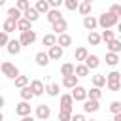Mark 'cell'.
Returning a JSON list of instances; mask_svg holds the SVG:
<instances>
[{"instance_id": "cell-28", "label": "cell", "mask_w": 121, "mask_h": 121, "mask_svg": "<svg viewBox=\"0 0 121 121\" xmlns=\"http://www.w3.org/2000/svg\"><path fill=\"white\" fill-rule=\"evenodd\" d=\"M72 74H76V64L64 62V64L60 66V76H72Z\"/></svg>"}, {"instance_id": "cell-21", "label": "cell", "mask_w": 121, "mask_h": 121, "mask_svg": "<svg viewBox=\"0 0 121 121\" xmlns=\"http://www.w3.org/2000/svg\"><path fill=\"white\" fill-rule=\"evenodd\" d=\"M89 74H91V70H89V66L85 62H78L76 64V76L78 78H87Z\"/></svg>"}, {"instance_id": "cell-8", "label": "cell", "mask_w": 121, "mask_h": 121, "mask_svg": "<svg viewBox=\"0 0 121 121\" xmlns=\"http://www.w3.org/2000/svg\"><path fill=\"white\" fill-rule=\"evenodd\" d=\"M15 113H17L19 117L30 115V102H28V100H21L19 104H15Z\"/></svg>"}, {"instance_id": "cell-17", "label": "cell", "mask_w": 121, "mask_h": 121, "mask_svg": "<svg viewBox=\"0 0 121 121\" xmlns=\"http://www.w3.org/2000/svg\"><path fill=\"white\" fill-rule=\"evenodd\" d=\"M23 17H25V19H28L30 23H36V21L40 19V11H38L36 8H28L26 11H23Z\"/></svg>"}, {"instance_id": "cell-6", "label": "cell", "mask_w": 121, "mask_h": 121, "mask_svg": "<svg viewBox=\"0 0 121 121\" xmlns=\"http://www.w3.org/2000/svg\"><path fill=\"white\" fill-rule=\"evenodd\" d=\"M70 95L74 96V100H76V102H83V100L87 98V89H85L83 85H79V83H78V85L72 89V93H70Z\"/></svg>"}, {"instance_id": "cell-41", "label": "cell", "mask_w": 121, "mask_h": 121, "mask_svg": "<svg viewBox=\"0 0 121 121\" xmlns=\"http://www.w3.org/2000/svg\"><path fill=\"white\" fill-rule=\"evenodd\" d=\"M110 112H112L113 115L119 113V112H121V102H119V100H112V102H110Z\"/></svg>"}, {"instance_id": "cell-5", "label": "cell", "mask_w": 121, "mask_h": 121, "mask_svg": "<svg viewBox=\"0 0 121 121\" xmlns=\"http://www.w3.org/2000/svg\"><path fill=\"white\" fill-rule=\"evenodd\" d=\"M47 55H49V59H51V60H60V59H62V55H64V47H60L59 43H55V45L47 47Z\"/></svg>"}, {"instance_id": "cell-15", "label": "cell", "mask_w": 121, "mask_h": 121, "mask_svg": "<svg viewBox=\"0 0 121 121\" xmlns=\"http://www.w3.org/2000/svg\"><path fill=\"white\" fill-rule=\"evenodd\" d=\"M45 19H47V21H49V23L53 25L55 21L62 19V13H60V9H59V8H51V9H49V11L45 13Z\"/></svg>"}, {"instance_id": "cell-43", "label": "cell", "mask_w": 121, "mask_h": 121, "mask_svg": "<svg viewBox=\"0 0 121 121\" xmlns=\"http://www.w3.org/2000/svg\"><path fill=\"white\" fill-rule=\"evenodd\" d=\"M15 6H17L21 11H26V9L30 8V2H28V0H17V2H15Z\"/></svg>"}, {"instance_id": "cell-31", "label": "cell", "mask_w": 121, "mask_h": 121, "mask_svg": "<svg viewBox=\"0 0 121 121\" xmlns=\"http://www.w3.org/2000/svg\"><path fill=\"white\" fill-rule=\"evenodd\" d=\"M117 62H119V53L108 51V53H106V64H108V66H117Z\"/></svg>"}, {"instance_id": "cell-20", "label": "cell", "mask_w": 121, "mask_h": 121, "mask_svg": "<svg viewBox=\"0 0 121 121\" xmlns=\"http://www.w3.org/2000/svg\"><path fill=\"white\" fill-rule=\"evenodd\" d=\"M2 30H4V32H8V34L15 32V30H17V21H15V19H9V17H8V19L4 21V25H2Z\"/></svg>"}, {"instance_id": "cell-1", "label": "cell", "mask_w": 121, "mask_h": 121, "mask_svg": "<svg viewBox=\"0 0 121 121\" xmlns=\"http://www.w3.org/2000/svg\"><path fill=\"white\" fill-rule=\"evenodd\" d=\"M119 21H121V19H119V17H115L113 13H110V11H104L102 15H98V26H100L102 30L117 26V23H119Z\"/></svg>"}, {"instance_id": "cell-37", "label": "cell", "mask_w": 121, "mask_h": 121, "mask_svg": "<svg viewBox=\"0 0 121 121\" xmlns=\"http://www.w3.org/2000/svg\"><path fill=\"white\" fill-rule=\"evenodd\" d=\"M72 113H74V112H68V110H62V108H60L59 113H57V119H59V121H70V119H72Z\"/></svg>"}, {"instance_id": "cell-56", "label": "cell", "mask_w": 121, "mask_h": 121, "mask_svg": "<svg viewBox=\"0 0 121 121\" xmlns=\"http://www.w3.org/2000/svg\"><path fill=\"white\" fill-rule=\"evenodd\" d=\"M95 121H98V119H95Z\"/></svg>"}, {"instance_id": "cell-14", "label": "cell", "mask_w": 121, "mask_h": 121, "mask_svg": "<svg viewBox=\"0 0 121 121\" xmlns=\"http://www.w3.org/2000/svg\"><path fill=\"white\" fill-rule=\"evenodd\" d=\"M57 43L60 45V47H70L72 45V36L68 34V32H62V34H57Z\"/></svg>"}, {"instance_id": "cell-48", "label": "cell", "mask_w": 121, "mask_h": 121, "mask_svg": "<svg viewBox=\"0 0 121 121\" xmlns=\"http://www.w3.org/2000/svg\"><path fill=\"white\" fill-rule=\"evenodd\" d=\"M19 121H36V119H34L32 115H23V117H21Z\"/></svg>"}, {"instance_id": "cell-27", "label": "cell", "mask_w": 121, "mask_h": 121, "mask_svg": "<svg viewBox=\"0 0 121 121\" xmlns=\"http://www.w3.org/2000/svg\"><path fill=\"white\" fill-rule=\"evenodd\" d=\"M42 43H43L45 47H51V45H55V43H57V34H55V32H49V34H45V36L42 38Z\"/></svg>"}, {"instance_id": "cell-30", "label": "cell", "mask_w": 121, "mask_h": 121, "mask_svg": "<svg viewBox=\"0 0 121 121\" xmlns=\"http://www.w3.org/2000/svg\"><path fill=\"white\" fill-rule=\"evenodd\" d=\"M17 30H21V32H25V30H32V23H30L28 19L21 17V19L17 21Z\"/></svg>"}, {"instance_id": "cell-34", "label": "cell", "mask_w": 121, "mask_h": 121, "mask_svg": "<svg viewBox=\"0 0 121 121\" xmlns=\"http://www.w3.org/2000/svg\"><path fill=\"white\" fill-rule=\"evenodd\" d=\"M13 81H15V87H17V89H21V87H26V85L30 83L28 76H21V74H19V76H17Z\"/></svg>"}, {"instance_id": "cell-36", "label": "cell", "mask_w": 121, "mask_h": 121, "mask_svg": "<svg viewBox=\"0 0 121 121\" xmlns=\"http://www.w3.org/2000/svg\"><path fill=\"white\" fill-rule=\"evenodd\" d=\"M91 6L93 4H87V2H79V6H78V11L85 17V15H91Z\"/></svg>"}, {"instance_id": "cell-16", "label": "cell", "mask_w": 121, "mask_h": 121, "mask_svg": "<svg viewBox=\"0 0 121 121\" xmlns=\"http://www.w3.org/2000/svg\"><path fill=\"white\" fill-rule=\"evenodd\" d=\"M34 60H36V64H38V66H47L51 59H49V55H47L45 51H38V53L34 55Z\"/></svg>"}, {"instance_id": "cell-54", "label": "cell", "mask_w": 121, "mask_h": 121, "mask_svg": "<svg viewBox=\"0 0 121 121\" xmlns=\"http://www.w3.org/2000/svg\"><path fill=\"white\" fill-rule=\"evenodd\" d=\"M4 4H6V0H0V8H2V6H4Z\"/></svg>"}, {"instance_id": "cell-32", "label": "cell", "mask_w": 121, "mask_h": 121, "mask_svg": "<svg viewBox=\"0 0 121 121\" xmlns=\"http://www.w3.org/2000/svg\"><path fill=\"white\" fill-rule=\"evenodd\" d=\"M45 93H47L49 96H59L60 85H59V83H49V85H45Z\"/></svg>"}, {"instance_id": "cell-55", "label": "cell", "mask_w": 121, "mask_h": 121, "mask_svg": "<svg viewBox=\"0 0 121 121\" xmlns=\"http://www.w3.org/2000/svg\"><path fill=\"white\" fill-rule=\"evenodd\" d=\"M119 40H121V34H119Z\"/></svg>"}, {"instance_id": "cell-11", "label": "cell", "mask_w": 121, "mask_h": 121, "mask_svg": "<svg viewBox=\"0 0 121 121\" xmlns=\"http://www.w3.org/2000/svg\"><path fill=\"white\" fill-rule=\"evenodd\" d=\"M30 89H32L34 96H42V95L45 93V85H43L42 79H32V81H30Z\"/></svg>"}, {"instance_id": "cell-49", "label": "cell", "mask_w": 121, "mask_h": 121, "mask_svg": "<svg viewBox=\"0 0 121 121\" xmlns=\"http://www.w3.org/2000/svg\"><path fill=\"white\" fill-rule=\"evenodd\" d=\"M4 106H6V98H4V96H2V95H0V110H2V108H4Z\"/></svg>"}, {"instance_id": "cell-3", "label": "cell", "mask_w": 121, "mask_h": 121, "mask_svg": "<svg viewBox=\"0 0 121 121\" xmlns=\"http://www.w3.org/2000/svg\"><path fill=\"white\" fill-rule=\"evenodd\" d=\"M19 42H21L23 47H30V45L36 42V30H25V32H21Z\"/></svg>"}, {"instance_id": "cell-29", "label": "cell", "mask_w": 121, "mask_h": 121, "mask_svg": "<svg viewBox=\"0 0 121 121\" xmlns=\"http://www.w3.org/2000/svg\"><path fill=\"white\" fill-rule=\"evenodd\" d=\"M106 47H108V51H112V53H121V40L113 38L112 42L106 43Z\"/></svg>"}, {"instance_id": "cell-13", "label": "cell", "mask_w": 121, "mask_h": 121, "mask_svg": "<svg viewBox=\"0 0 121 121\" xmlns=\"http://www.w3.org/2000/svg\"><path fill=\"white\" fill-rule=\"evenodd\" d=\"M78 81H79V78L76 76V74H72V76H62V87H66V89H74L76 85H78Z\"/></svg>"}, {"instance_id": "cell-9", "label": "cell", "mask_w": 121, "mask_h": 121, "mask_svg": "<svg viewBox=\"0 0 121 121\" xmlns=\"http://www.w3.org/2000/svg\"><path fill=\"white\" fill-rule=\"evenodd\" d=\"M96 26H98V19L95 17V15H85L83 17V28L85 30H96Z\"/></svg>"}, {"instance_id": "cell-42", "label": "cell", "mask_w": 121, "mask_h": 121, "mask_svg": "<svg viewBox=\"0 0 121 121\" xmlns=\"http://www.w3.org/2000/svg\"><path fill=\"white\" fill-rule=\"evenodd\" d=\"M78 6H79V0H64V8L70 9V11L78 9Z\"/></svg>"}, {"instance_id": "cell-7", "label": "cell", "mask_w": 121, "mask_h": 121, "mask_svg": "<svg viewBox=\"0 0 121 121\" xmlns=\"http://www.w3.org/2000/svg\"><path fill=\"white\" fill-rule=\"evenodd\" d=\"M98 110H100L98 100H95V98H85V100H83V112H85V113H95V112H98Z\"/></svg>"}, {"instance_id": "cell-23", "label": "cell", "mask_w": 121, "mask_h": 121, "mask_svg": "<svg viewBox=\"0 0 121 121\" xmlns=\"http://www.w3.org/2000/svg\"><path fill=\"white\" fill-rule=\"evenodd\" d=\"M19 95H21V100H32L34 98V93H32V89H30V83L26 85V87H21L19 89Z\"/></svg>"}, {"instance_id": "cell-47", "label": "cell", "mask_w": 121, "mask_h": 121, "mask_svg": "<svg viewBox=\"0 0 121 121\" xmlns=\"http://www.w3.org/2000/svg\"><path fill=\"white\" fill-rule=\"evenodd\" d=\"M51 8H60V4H64V0H47Z\"/></svg>"}, {"instance_id": "cell-50", "label": "cell", "mask_w": 121, "mask_h": 121, "mask_svg": "<svg viewBox=\"0 0 121 121\" xmlns=\"http://www.w3.org/2000/svg\"><path fill=\"white\" fill-rule=\"evenodd\" d=\"M113 121H121V112H119V113H115V115H113Z\"/></svg>"}, {"instance_id": "cell-40", "label": "cell", "mask_w": 121, "mask_h": 121, "mask_svg": "<svg viewBox=\"0 0 121 121\" xmlns=\"http://www.w3.org/2000/svg\"><path fill=\"white\" fill-rule=\"evenodd\" d=\"M106 87H108L112 93H119V91H121V81H108Z\"/></svg>"}, {"instance_id": "cell-22", "label": "cell", "mask_w": 121, "mask_h": 121, "mask_svg": "<svg viewBox=\"0 0 121 121\" xmlns=\"http://www.w3.org/2000/svg\"><path fill=\"white\" fill-rule=\"evenodd\" d=\"M100 42H102V38H100V34L96 30H91L87 34V43L89 45H100Z\"/></svg>"}, {"instance_id": "cell-51", "label": "cell", "mask_w": 121, "mask_h": 121, "mask_svg": "<svg viewBox=\"0 0 121 121\" xmlns=\"http://www.w3.org/2000/svg\"><path fill=\"white\" fill-rule=\"evenodd\" d=\"M117 32H119V34H121V21H119V23H117Z\"/></svg>"}, {"instance_id": "cell-38", "label": "cell", "mask_w": 121, "mask_h": 121, "mask_svg": "<svg viewBox=\"0 0 121 121\" xmlns=\"http://www.w3.org/2000/svg\"><path fill=\"white\" fill-rule=\"evenodd\" d=\"M100 38H102V42H112L113 38H115V34H113V30L112 28H106V30H102V34H100Z\"/></svg>"}, {"instance_id": "cell-45", "label": "cell", "mask_w": 121, "mask_h": 121, "mask_svg": "<svg viewBox=\"0 0 121 121\" xmlns=\"http://www.w3.org/2000/svg\"><path fill=\"white\" fill-rule=\"evenodd\" d=\"M110 13H113L115 17H119V19H121V6H119V4H113V6L110 8Z\"/></svg>"}, {"instance_id": "cell-35", "label": "cell", "mask_w": 121, "mask_h": 121, "mask_svg": "<svg viewBox=\"0 0 121 121\" xmlns=\"http://www.w3.org/2000/svg\"><path fill=\"white\" fill-rule=\"evenodd\" d=\"M100 96H102V91H100V87H91L89 91H87V98H95V100H100Z\"/></svg>"}, {"instance_id": "cell-53", "label": "cell", "mask_w": 121, "mask_h": 121, "mask_svg": "<svg viewBox=\"0 0 121 121\" xmlns=\"http://www.w3.org/2000/svg\"><path fill=\"white\" fill-rule=\"evenodd\" d=\"M0 121H4V113H2V110H0Z\"/></svg>"}, {"instance_id": "cell-52", "label": "cell", "mask_w": 121, "mask_h": 121, "mask_svg": "<svg viewBox=\"0 0 121 121\" xmlns=\"http://www.w3.org/2000/svg\"><path fill=\"white\" fill-rule=\"evenodd\" d=\"M81 2H87V4H93L95 0H81Z\"/></svg>"}, {"instance_id": "cell-24", "label": "cell", "mask_w": 121, "mask_h": 121, "mask_svg": "<svg viewBox=\"0 0 121 121\" xmlns=\"http://www.w3.org/2000/svg\"><path fill=\"white\" fill-rule=\"evenodd\" d=\"M87 55H89V51H87V47H78L76 49V53H74V59L78 60V62H85V59H87Z\"/></svg>"}, {"instance_id": "cell-18", "label": "cell", "mask_w": 121, "mask_h": 121, "mask_svg": "<svg viewBox=\"0 0 121 121\" xmlns=\"http://www.w3.org/2000/svg\"><path fill=\"white\" fill-rule=\"evenodd\" d=\"M85 64L89 66V70H96V68L100 66V57H98V55H87Z\"/></svg>"}, {"instance_id": "cell-44", "label": "cell", "mask_w": 121, "mask_h": 121, "mask_svg": "<svg viewBox=\"0 0 121 121\" xmlns=\"http://www.w3.org/2000/svg\"><path fill=\"white\" fill-rule=\"evenodd\" d=\"M8 42H9V34L4 32V30H0V47H6Z\"/></svg>"}, {"instance_id": "cell-39", "label": "cell", "mask_w": 121, "mask_h": 121, "mask_svg": "<svg viewBox=\"0 0 121 121\" xmlns=\"http://www.w3.org/2000/svg\"><path fill=\"white\" fill-rule=\"evenodd\" d=\"M108 81H121V72L112 70L110 74H106V83H108Z\"/></svg>"}, {"instance_id": "cell-2", "label": "cell", "mask_w": 121, "mask_h": 121, "mask_svg": "<svg viewBox=\"0 0 121 121\" xmlns=\"http://www.w3.org/2000/svg\"><path fill=\"white\" fill-rule=\"evenodd\" d=\"M0 70H2V74H4L6 78H9V79H15V78L19 76V68H17L13 62H9V60H4V62L0 64Z\"/></svg>"}, {"instance_id": "cell-26", "label": "cell", "mask_w": 121, "mask_h": 121, "mask_svg": "<svg viewBox=\"0 0 121 121\" xmlns=\"http://www.w3.org/2000/svg\"><path fill=\"white\" fill-rule=\"evenodd\" d=\"M34 8L40 11V15H45V13L51 9V6H49L47 0H36V6H34Z\"/></svg>"}, {"instance_id": "cell-25", "label": "cell", "mask_w": 121, "mask_h": 121, "mask_svg": "<svg viewBox=\"0 0 121 121\" xmlns=\"http://www.w3.org/2000/svg\"><path fill=\"white\" fill-rule=\"evenodd\" d=\"M91 83L95 85V87H104L106 85V76L104 74H95V76H91Z\"/></svg>"}, {"instance_id": "cell-57", "label": "cell", "mask_w": 121, "mask_h": 121, "mask_svg": "<svg viewBox=\"0 0 121 121\" xmlns=\"http://www.w3.org/2000/svg\"><path fill=\"white\" fill-rule=\"evenodd\" d=\"M28 2H30V0H28ZM34 2H36V0H34Z\"/></svg>"}, {"instance_id": "cell-33", "label": "cell", "mask_w": 121, "mask_h": 121, "mask_svg": "<svg viewBox=\"0 0 121 121\" xmlns=\"http://www.w3.org/2000/svg\"><path fill=\"white\" fill-rule=\"evenodd\" d=\"M8 17H9V19H15V21H19V19L23 17V11H21L17 6H13V8H9V9H8Z\"/></svg>"}, {"instance_id": "cell-10", "label": "cell", "mask_w": 121, "mask_h": 121, "mask_svg": "<svg viewBox=\"0 0 121 121\" xmlns=\"http://www.w3.org/2000/svg\"><path fill=\"white\" fill-rule=\"evenodd\" d=\"M51 30L55 32V34H62V32H66L68 30V21L62 17V19H59V21H55L53 25H51Z\"/></svg>"}, {"instance_id": "cell-19", "label": "cell", "mask_w": 121, "mask_h": 121, "mask_svg": "<svg viewBox=\"0 0 121 121\" xmlns=\"http://www.w3.org/2000/svg\"><path fill=\"white\" fill-rule=\"evenodd\" d=\"M72 106H74V96L72 95H62L60 96V108L72 112Z\"/></svg>"}, {"instance_id": "cell-46", "label": "cell", "mask_w": 121, "mask_h": 121, "mask_svg": "<svg viewBox=\"0 0 121 121\" xmlns=\"http://www.w3.org/2000/svg\"><path fill=\"white\" fill-rule=\"evenodd\" d=\"M70 121H87L83 113H72V119Z\"/></svg>"}, {"instance_id": "cell-12", "label": "cell", "mask_w": 121, "mask_h": 121, "mask_svg": "<svg viewBox=\"0 0 121 121\" xmlns=\"http://www.w3.org/2000/svg\"><path fill=\"white\" fill-rule=\"evenodd\" d=\"M21 49H23V45H21V42H19V40H9V42H8V45H6V51H8L9 55H19V53H21Z\"/></svg>"}, {"instance_id": "cell-4", "label": "cell", "mask_w": 121, "mask_h": 121, "mask_svg": "<svg viewBox=\"0 0 121 121\" xmlns=\"http://www.w3.org/2000/svg\"><path fill=\"white\" fill-rule=\"evenodd\" d=\"M51 117V108L47 104H38L36 106V119L40 121H47Z\"/></svg>"}]
</instances>
